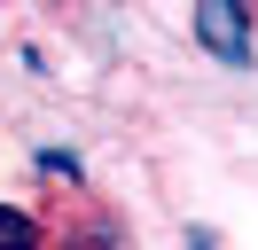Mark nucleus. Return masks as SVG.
Here are the masks:
<instances>
[{
    "label": "nucleus",
    "mask_w": 258,
    "mask_h": 250,
    "mask_svg": "<svg viewBox=\"0 0 258 250\" xmlns=\"http://www.w3.org/2000/svg\"><path fill=\"white\" fill-rule=\"evenodd\" d=\"M196 39L211 47L219 62H250V8L242 0H196Z\"/></svg>",
    "instance_id": "1"
},
{
    "label": "nucleus",
    "mask_w": 258,
    "mask_h": 250,
    "mask_svg": "<svg viewBox=\"0 0 258 250\" xmlns=\"http://www.w3.org/2000/svg\"><path fill=\"white\" fill-rule=\"evenodd\" d=\"M0 250H39V219L16 211V203H0Z\"/></svg>",
    "instance_id": "2"
}]
</instances>
